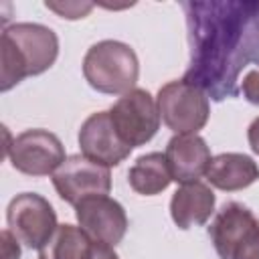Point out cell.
<instances>
[{"mask_svg": "<svg viewBox=\"0 0 259 259\" xmlns=\"http://www.w3.org/2000/svg\"><path fill=\"white\" fill-rule=\"evenodd\" d=\"M182 8L190 45L184 81L214 101L237 97L241 71L259 61V2L192 0Z\"/></svg>", "mask_w": 259, "mask_h": 259, "instance_id": "1", "label": "cell"}, {"mask_svg": "<svg viewBox=\"0 0 259 259\" xmlns=\"http://www.w3.org/2000/svg\"><path fill=\"white\" fill-rule=\"evenodd\" d=\"M59 57V38L53 28L36 22L4 26L0 34V89L10 91L26 77L49 71Z\"/></svg>", "mask_w": 259, "mask_h": 259, "instance_id": "2", "label": "cell"}, {"mask_svg": "<svg viewBox=\"0 0 259 259\" xmlns=\"http://www.w3.org/2000/svg\"><path fill=\"white\" fill-rule=\"evenodd\" d=\"M140 75L136 51L119 40H99L85 53L83 77L99 93L125 95Z\"/></svg>", "mask_w": 259, "mask_h": 259, "instance_id": "3", "label": "cell"}, {"mask_svg": "<svg viewBox=\"0 0 259 259\" xmlns=\"http://www.w3.org/2000/svg\"><path fill=\"white\" fill-rule=\"evenodd\" d=\"M156 103L160 119L174 134H196L206 125L210 115L206 93L184 79L162 85Z\"/></svg>", "mask_w": 259, "mask_h": 259, "instance_id": "4", "label": "cell"}, {"mask_svg": "<svg viewBox=\"0 0 259 259\" xmlns=\"http://www.w3.org/2000/svg\"><path fill=\"white\" fill-rule=\"evenodd\" d=\"M6 223L18 243L36 251L45 249L59 229L53 204L36 192L16 194L6 208Z\"/></svg>", "mask_w": 259, "mask_h": 259, "instance_id": "5", "label": "cell"}, {"mask_svg": "<svg viewBox=\"0 0 259 259\" xmlns=\"http://www.w3.org/2000/svg\"><path fill=\"white\" fill-rule=\"evenodd\" d=\"M6 156L14 170L26 176H53L67 160L63 142L47 130H26L6 146Z\"/></svg>", "mask_w": 259, "mask_h": 259, "instance_id": "6", "label": "cell"}, {"mask_svg": "<svg viewBox=\"0 0 259 259\" xmlns=\"http://www.w3.org/2000/svg\"><path fill=\"white\" fill-rule=\"evenodd\" d=\"M109 115L119 138L132 148L148 144L160 127L158 103L146 89H132L121 95L111 105Z\"/></svg>", "mask_w": 259, "mask_h": 259, "instance_id": "7", "label": "cell"}, {"mask_svg": "<svg viewBox=\"0 0 259 259\" xmlns=\"http://www.w3.org/2000/svg\"><path fill=\"white\" fill-rule=\"evenodd\" d=\"M53 186L57 194L77 206L83 198L109 194L111 190V172L107 166L89 160L83 154L69 156L53 174Z\"/></svg>", "mask_w": 259, "mask_h": 259, "instance_id": "8", "label": "cell"}, {"mask_svg": "<svg viewBox=\"0 0 259 259\" xmlns=\"http://www.w3.org/2000/svg\"><path fill=\"white\" fill-rule=\"evenodd\" d=\"M79 227L95 245L115 247L127 231V214L123 206L107 194L83 198L75 206Z\"/></svg>", "mask_w": 259, "mask_h": 259, "instance_id": "9", "label": "cell"}, {"mask_svg": "<svg viewBox=\"0 0 259 259\" xmlns=\"http://www.w3.org/2000/svg\"><path fill=\"white\" fill-rule=\"evenodd\" d=\"M77 140H79V148L83 156L107 168L121 164L134 150L119 138L109 111L91 113L81 123Z\"/></svg>", "mask_w": 259, "mask_h": 259, "instance_id": "10", "label": "cell"}, {"mask_svg": "<svg viewBox=\"0 0 259 259\" xmlns=\"http://www.w3.org/2000/svg\"><path fill=\"white\" fill-rule=\"evenodd\" d=\"M164 156L172 180L180 184L198 182V178L206 174L212 160L210 148L196 134H176L170 138Z\"/></svg>", "mask_w": 259, "mask_h": 259, "instance_id": "11", "label": "cell"}, {"mask_svg": "<svg viewBox=\"0 0 259 259\" xmlns=\"http://www.w3.org/2000/svg\"><path fill=\"white\" fill-rule=\"evenodd\" d=\"M257 225H259L257 217L245 204L235 202V200L223 204V208L217 212L212 225L208 227V237L214 245L217 255L221 259H231L237 245Z\"/></svg>", "mask_w": 259, "mask_h": 259, "instance_id": "12", "label": "cell"}, {"mask_svg": "<svg viewBox=\"0 0 259 259\" xmlns=\"http://www.w3.org/2000/svg\"><path fill=\"white\" fill-rule=\"evenodd\" d=\"M214 192L202 182L182 184L170 200V217L178 229H192L204 225L214 212Z\"/></svg>", "mask_w": 259, "mask_h": 259, "instance_id": "13", "label": "cell"}, {"mask_svg": "<svg viewBox=\"0 0 259 259\" xmlns=\"http://www.w3.org/2000/svg\"><path fill=\"white\" fill-rule=\"evenodd\" d=\"M204 176L210 182V186H214L219 190L235 192V190H243V188L251 186L255 180H259V166L247 154L225 152L210 160Z\"/></svg>", "mask_w": 259, "mask_h": 259, "instance_id": "14", "label": "cell"}, {"mask_svg": "<svg viewBox=\"0 0 259 259\" xmlns=\"http://www.w3.org/2000/svg\"><path fill=\"white\" fill-rule=\"evenodd\" d=\"M127 182L138 194L144 196H154L166 190L172 182L166 156L162 152H150L140 156L127 170Z\"/></svg>", "mask_w": 259, "mask_h": 259, "instance_id": "15", "label": "cell"}, {"mask_svg": "<svg viewBox=\"0 0 259 259\" xmlns=\"http://www.w3.org/2000/svg\"><path fill=\"white\" fill-rule=\"evenodd\" d=\"M95 243L81 227L59 225L53 239L40 249L38 259H93Z\"/></svg>", "mask_w": 259, "mask_h": 259, "instance_id": "16", "label": "cell"}, {"mask_svg": "<svg viewBox=\"0 0 259 259\" xmlns=\"http://www.w3.org/2000/svg\"><path fill=\"white\" fill-rule=\"evenodd\" d=\"M45 6L53 12H57L61 18H69V20L85 18L93 10L91 2H51V0H47Z\"/></svg>", "mask_w": 259, "mask_h": 259, "instance_id": "17", "label": "cell"}, {"mask_svg": "<svg viewBox=\"0 0 259 259\" xmlns=\"http://www.w3.org/2000/svg\"><path fill=\"white\" fill-rule=\"evenodd\" d=\"M231 259H259V225L253 227L237 245Z\"/></svg>", "mask_w": 259, "mask_h": 259, "instance_id": "18", "label": "cell"}, {"mask_svg": "<svg viewBox=\"0 0 259 259\" xmlns=\"http://www.w3.org/2000/svg\"><path fill=\"white\" fill-rule=\"evenodd\" d=\"M241 93L249 103L259 105V65L251 69L241 81Z\"/></svg>", "mask_w": 259, "mask_h": 259, "instance_id": "19", "label": "cell"}, {"mask_svg": "<svg viewBox=\"0 0 259 259\" xmlns=\"http://www.w3.org/2000/svg\"><path fill=\"white\" fill-rule=\"evenodd\" d=\"M2 239V259H18L20 257V247H18V239L6 229L0 235Z\"/></svg>", "mask_w": 259, "mask_h": 259, "instance_id": "20", "label": "cell"}, {"mask_svg": "<svg viewBox=\"0 0 259 259\" xmlns=\"http://www.w3.org/2000/svg\"><path fill=\"white\" fill-rule=\"evenodd\" d=\"M247 140H249V146L251 150L259 156V117H255L247 130Z\"/></svg>", "mask_w": 259, "mask_h": 259, "instance_id": "21", "label": "cell"}, {"mask_svg": "<svg viewBox=\"0 0 259 259\" xmlns=\"http://www.w3.org/2000/svg\"><path fill=\"white\" fill-rule=\"evenodd\" d=\"M93 259H119L113 251V247H103V245H95L93 251Z\"/></svg>", "mask_w": 259, "mask_h": 259, "instance_id": "22", "label": "cell"}]
</instances>
